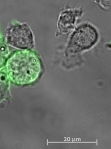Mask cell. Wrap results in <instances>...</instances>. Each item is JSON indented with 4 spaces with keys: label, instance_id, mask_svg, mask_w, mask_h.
<instances>
[{
    "label": "cell",
    "instance_id": "obj_1",
    "mask_svg": "<svg viewBox=\"0 0 111 149\" xmlns=\"http://www.w3.org/2000/svg\"><path fill=\"white\" fill-rule=\"evenodd\" d=\"M8 69L11 79L20 84L35 80L40 72V62L36 56L29 52H21L9 60Z\"/></svg>",
    "mask_w": 111,
    "mask_h": 149
},
{
    "label": "cell",
    "instance_id": "obj_2",
    "mask_svg": "<svg viewBox=\"0 0 111 149\" xmlns=\"http://www.w3.org/2000/svg\"><path fill=\"white\" fill-rule=\"evenodd\" d=\"M6 34L8 42L16 48L27 49L33 44L32 33L29 26L26 24L11 27Z\"/></svg>",
    "mask_w": 111,
    "mask_h": 149
},
{
    "label": "cell",
    "instance_id": "obj_3",
    "mask_svg": "<svg viewBox=\"0 0 111 149\" xmlns=\"http://www.w3.org/2000/svg\"><path fill=\"white\" fill-rule=\"evenodd\" d=\"M96 31L93 28L86 26L77 30L71 39V45L77 50L90 48L95 44L97 39Z\"/></svg>",
    "mask_w": 111,
    "mask_h": 149
}]
</instances>
